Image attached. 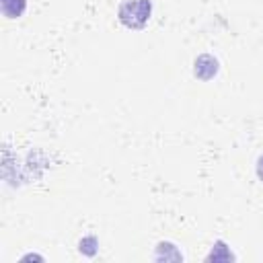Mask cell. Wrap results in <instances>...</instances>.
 <instances>
[{
	"instance_id": "obj_1",
	"label": "cell",
	"mask_w": 263,
	"mask_h": 263,
	"mask_svg": "<svg viewBox=\"0 0 263 263\" xmlns=\"http://www.w3.org/2000/svg\"><path fill=\"white\" fill-rule=\"evenodd\" d=\"M152 4L150 0H123L117 10V18L127 29H142L150 21Z\"/></svg>"
},
{
	"instance_id": "obj_5",
	"label": "cell",
	"mask_w": 263,
	"mask_h": 263,
	"mask_svg": "<svg viewBox=\"0 0 263 263\" xmlns=\"http://www.w3.org/2000/svg\"><path fill=\"white\" fill-rule=\"evenodd\" d=\"M255 168H257V177H259V181L263 183V154L257 158V166H255Z\"/></svg>"
},
{
	"instance_id": "obj_4",
	"label": "cell",
	"mask_w": 263,
	"mask_h": 263,
	"mask_svg": "<svg viewBox=\"0 0 263 263\" xmlns=\"http://www.w3.org/2000/svg\"><path fill=\"white\" fill-rule=\"evenodd\" d=\"M214 249H216V251H218V253H214V251H212V253H210V255H208V261H212V259H214V261H220V259H224V261H228V259H232V255H230V253H228V251H226V253H222V251H224V249H226V245H224V242H222V240H218V242H216V247H214Z\"/></svg>"
},
{
	"instance_id": "obj_3",
	"label": "cell",
	"mask_w": 263,
	"mask_h": 263,
	"mask_svg": "<svg viewBox=\"0 0 263 263\" xmlns=\"http://www.w3.org/2000/svg\"><path fill=\"white\" fill-rule=\"evenodd\" d=\"M27 8V0H2V14L8 18H18Z\"/></svg>"
},
{
	"instance_id": "obj_2",
	"label": "cell",
	"mask_w": 263,
	"mask_h": 263,
	"mask_svg": "<svg viewBox=\"0 0 263 263\" xmlns=\"http://www.w3.org/2000/svg\"><path fill=\"white\" fill-rule=\"evenodd\" d=\"M216 72H218V60L214 55H210V53L199 55L195 60V64H193V74L199 80H210V78L216 76Z\"/></svg>"
}]
</instances>
